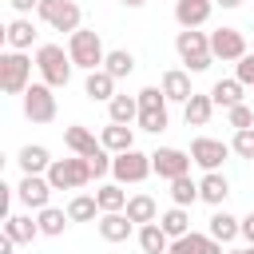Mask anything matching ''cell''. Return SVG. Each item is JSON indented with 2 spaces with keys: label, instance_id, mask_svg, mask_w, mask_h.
<instances>
[{
  "label": "cell",
  "instance_id": "6da1fadb",
  "mask_svg": "<svg viewBox=\"0 0 254 254\" xmlns=\"http://www.w3.org/2000/svg\"><path fill=\"white\" fill-rule=\"evenodd\" d=\"M67 56H71V64L83 67V71H99L103 60H107L103 40H99V32H91V28H75V32L67 36Z\"/></svg>",
  "mask_w": 254,
  "mask_h": 254
},
{
  "label": "cell",
  "instance_id": "7a4b0ae2",
  "mask_svg": "<svg viewBox=\"0 0 254 254\" xmlns=\"http://www.w3.org/2000/svg\"><path fill=\"white\" fill-rule=\"evenodd\" d=\"M175 52H179V60L187 64V71H206L210 60H214V52H210V36L198 32V28H183V32L175 36Z\"/></svg>",
  "mask_w": 254,
  "mask_h": 254
},
{
  "label": "cell",
  "instance_id": "3957f363",
  "mask_svg": "<svg viewBox=\"0 0 254 254\" xmlns=\"http://www.w3.org/2000/svg\"><path fill=\"white\" fill-rule=\"evenodd\" d=\"M95 175H91V163L83 159V155H75V159H52V167H48V183H52V190H79V187H87Z\"/></svg>",
  "mask_w": 254,
  "mask_h": 254
},
{
  "label": "cell",
  "instance_id": "277c9868",
  "mask_svg": "<svg viewBox=\"0 0 254 254\" xmlns=\"http://www.w3.org/2000/svg\"><path fill=\"white\" fill-rule=\"evenodd\" d=\"M36 67H40L44 83H52V87H67L75 64H71V56H67L60 44H40V48H36Z\"/></svg>",
  "mask_w": 254,
  "mask_h": 254
},
{
  "label": "cell",
  "instance_id": "5b68a950",
  "mask_svg": "<svg viewBox=\"0 0 254 254\" xmlns=\"http://www.w3.org/2000/svg\"><path fill=\"white\" fill-rule=\"evenodd\" d=\"M28 83H32V60H28L24 52L8 48V52L0 56V87H4L8 95H24Z\"/></svg>",
  "mask_w": 254,
  "mask_h": 254
},
{
  "label": "cell",
  "instance_id": "8992f818",
  "mask_svg": "<svg viewBox=\"0 0 254 254\" xmlns=\"http://www.w3.org/2000/svg\"><path fill=\"white\" fill-rule=\"evenodd\" d=\"M155 171V163H151V155H143V151H119L115 159H111V175H115V183H143L147 175Z\"/></svg>",
  "mask_w": 254,
  "mask_h": 254
},
{
  "label": "cell",
  "instance_id": "52a82bcc",
  "mask_svg": "<svg viewBox=\"0 0 254 254\" xmlns=\"http://www.w3.org/2000/svg\"><path fill=\"white\" fill-rule=\"evenodd\" d=\"M24 115L32 123H52L56 119V95H52V83H28L24 91Z\"/></svg>",
  "mask_w": 254,
  "mask_h": 254
},
{
  "label": "cell",
  "instance_id": "ba28073f",
  "mask_svg": "<svg viewBox=\"0 0 254 254\" xmlns=\"http://www.w3.org/2000/svg\"><path fill=\"white\" fill-rule=\"evenodd\" d=\"M40 20L52 24L56 32H75L79 28V4L75 0H40Z\"/></svg>",
  "mask_w": 254,
  "mask_h": 254
},
{
  "label": "cell",
  "instance_id": "9c48e42d",
  "mask_svg": "<svg viewBox=\"0 0 254 254\" xmlns=\"http://www.w3.org/2000/svg\"><path fill=\"white\" fill-rule=\"evenodd\" d=\"M210 52H214V60H242L246 56V36L238 32V28H214L210 32Z\"/></svg>",
  "mask_w": 254,
  "mask_h": 254
},
{
  "label": "cell",
  "instance_id": "30bf717a",
  "mask_svg": "<svg viewBox=\"0 0 254 254\" xmlns=\"http://www.w3.org/2000/svg\"><path fill=\"white\" fill-rule=\"evenodd\" d=\"M151 163H155V175L159 179H179V175H187L190 171V151H179V147H159L155 155H151Z\"/></svg>",
  "mask_w": 254,
  "mask_h": 254
},
{
  "label": "cell",
  "instance_id": "8fae6325",
  "mask_svg": "<svg viewBox=\"0 0 254 254\" xmlns=\"http://www.w3.org/2000/svg\"><path fill=\"white\" fill-rule=\"evenodd\" d=\"M226 155H230V147H226L222 139H206V135H198V139L190 143V159H194L202 171H218Z\"/></svg>",
  "mask_w": 254,
  "mask_h": 254
},
{
  "label": "cell",
  "instance_id": "7c38bea8",
  "mask_svg": "<svg viewBox=\"0 0 254 254\" xmlns=\"http://www.w3.org/2000/svg\"><path fill=\"white\" fill-rule=\"evenodd\" d=\"M16 198H20L24 206H32V210H44L48 198H52V183H48V175H24L20 187H16Z\"/></svg>",
  "mask_w": 254,
  "mask_h": 254
},
{
  "label": "cell",
  "instance_id": "4fadbf2b",
  "mask_svg": "<svg viewBox=\"0 0 254 254\" xmlns=\"http://www.w3.org/2000/svg\"><path fill=\"white\" fill-rule=\"evenodd\" d=\"M210 12H214V0H175L179 28H198V24L210 20Z\"/></svg>",
  "mask_w": 254,
  "mask_h": 254
},
{
  "label": "cell",
  "instance_id": "5bb4252c",
  "mask_svg": "<svg viewBox=\"0 0 254 254\" xmlns=\"http://www.w3.org/2000/svg\"><path fill=\"white\" fill-rule=\"evenodd\" d=\"M83 95L95 99V103H111V99H115V75H111L107 67L87 71V79H83Z\"/></svg>",
  "mask_w": 254,
  "mask_h": 254
},
{
  "label": "cell",
  "instance_id": "9a60e30c",
  "mask_svg": "<svg viewBox=\"0 0 254 254\" xmlns=\"http://www.w3.org/2000/svg\"><path fill=\"white\" fill-rule=\"evenodd\" d=\"M131 218H127V210H103L99 214V234L107 238V242H127L131 238Z\"/></svg>",
  "mask_w": 254,
  "mask_h": 254
},
{
  "label": "cell",
  "instance_id": "2e32d148",
  "mask_svg": "<svg viewBox=\"0 0 254 254\" xmlns=\"http://www.w3.org/2000/svg\"><path fill=\"white\" fill-rule=\"evenodd\" d=\"M64 143L75 151V155H83V159H91V155H99L103 151V143L87 131V127H79V123H71V127H64Z\"/></svg>",
  "mask_w": 254,
  "mask_h": 254
},
{
  "label": "cell",
  "instance_id": "e0dca14e",
  "mask_svg": "<svg viewBox=\"0 0 254 254\" xmlns=\"http://www.w3.org/2000/svg\"><path fill=\"white\" fill-rule=\"evenodd\" d=\"M163 95L171 99V103H187L194 91H190V71H183V67H171V71H163Z\"/></svg>",
  "mask_w": 254,
  "mask_h": 254
},
{
  "label": "cell",
  "instance_id": "ac0fdd59",
  "mask_svg": "<svg viewBox=\"0 0 254 254\" xmlns=\"http://www.w3.org/2000/svg\"><path fill=\"white\" fill-rule=\"evenodd\" d=\"M16 163H20V171H24V175H48V167H52V155H48V147H40V143H28V147H20Z\"/></svg>",
  "mask_w": 254,
  "mask_h": 254
},
{
  "label": "cell",
  "instance_id": "d6986e66",
  "mask_svg": "<svg viewBox=\"0 0 254 254\" xmlns=\"http://www.w3.org/2000/svg\"><path fill=\"white\" fill-rule=\"evenodd\" d=\"M99 143H103L111 155H119V151H131V147H135V131H131V123H107L103 135H99Z\"/></svg>",
  "mask_w": 254,
  "mask_h": 254
},
{
  "label": "cell",
  "instance_id": "ffe728a7",
  "mask_svg": "<svg viewBox=\"0 0 254 254\" xmlns=\"http://www.w3.org/2000/svg\"><path fill=\"white\" fill-rule=\"evenodd\" d=\"M226 194H230V183H226V175H218V171H206V179L198 183V198H202V202H210V206H222V202H226Z\"/></svg>",
  "mask_w": 254,
  "mask_h": 254
},
{
  "label": "cell",
  "instance_id": "44dd1931",
  "mask_svg": "<svg viewBox=\"0 0 254 254\" xmlns=\"http://www.w3.org/2000/svg\"><path fill=\"white\" fill-rule=\"evenodd\" d=\"M139 246H143V254H167L171 250V234L159 222H143L139 226Z\"/></svg>",
  "mask_w": 254,
  "mask_h": 254
},
{
  "label": "cell",
  "instance_id": "7402d4cb",
  "mask_svg": "<svg viewBox=\"0 0 254 254\" xmlns=\"http://www.w3.org/2000/svg\"><path fill=\"white\" fill-rule=\"evenodd\" d=\"M210 111H214V99H210V95H198V91L183 103V119H187V127H206Z\"/></svg>",
  "mask_w": 254,
  "mask_h": 254
},
{
  "label": "cell",
  "instance_id": "603a6c76",
  "mask_svg": "<svg viewBox=\"0 0 254 254\" xmlns=\"http://www.w3.org/2000/svg\"><path fill=\"white\" fill-rule=\"evenodd\" d=\"M242 87H246L242 79H218V83L210 87L214 107H226V111H230V107H238V103H242Z\"/></svg>",
  "mask_w": 254,
  "mask_h": 254
},
{
  "label": "cell",
  "instance_id": "cb8c5ba5",
  "mask_svg": "<svg viewBox=\"0 0 254 254\" xmlns=\"http://www.w3.org/2000/svg\"><path fill=\"white\" fill-rule=\"evenodd\" d=\"M4 40H8V48H16V52H28V48H32V40H36V28H32V20H28V16L12 20V24H8V32H4Z\"/></svg>",
  "mask_w": 254,
  "mask_h": 254
},
{
  "label": "cell",
  "instance_id": "d4e9b609",
  "mask_svg": "<svg viewBox=\"0 0 254 254\" xmlns=\"http://www.w3.org/2000/svg\"><path fill=\"white\" fill-rule=\"evenodd\" d=\"M107 115H111V123H135L139 119V95H119L115 91V99L107 103Z\"/></svg>",
  "mask_w": 254,
  "mask_h": 254
},
{
  "label": "cell",
  "instance_id": "484cf974",
  "mask_svg": "<svg viewBox=\"0 0 254 254\" xmlns=\"http://www.w3.org/2000/svg\"><path fill=\"white\" fill-rule=\"evenodd\" d=\"M127 218L131 222H159V206H155V198L151 194H131L127 198Z\"/></svg>",
  "mask_w": 254,
  "mask_h": 254
},
{
  "label": "cell",
  "instance_id": "4316f807",
  "mask_svg": "<svg viewBox=\"0 0 254 254\" xmlns=\"http://www.w3.org/2000/svg\"><path fill=\"white\" fill-rule=\"evenodd\" d=\"M210 238H218V242H230V238H238L242 234V218H234V214H226V210H218V214H210V230H206Z\"/></svg>",
  "mask_w": 254,
  "mask_h": 254
},
{
  "label": "cell",
  "instance_id": "83f0119b",
  "mask_svg": "<svg viewBox=\"0 0 254 254\" xmlns=\"http://www.w3.org/2000/svg\"><path fill=\"white\" fill-rule=\"evenodd\" d=\"M4 234H12L16 242H36L40 222H32L28 214H8V218H4Z\"/></svg>",
  "mask_w": 254,
  "mask_h": 254
},
{
  "label": "cell",
  "instance_id": "f1b7e54d",
  "mask_svg": "<svg viewBox=\"0 0 254 254\" xmlns=\"http://www.w3.org/2000/svg\"><path fill=\"white\" fill-rule=\"evenodd\" d=\"M36 222H40V234L56 238V234H64V226L71 222V214H67V210H60V206H44Z\"/></svg>",
  "mask_w": 254,
  "mask_h": 254
},
{
  "label": "cell",
  "instance_id": "f546056e",
  "mask_svg": "<svg viewBox=\"0 0 254 254\" xmlns=\"http://www.w3.org/2000/svg\"><path fill=\"white\" fill-rule=\"evenodd\" d=\"M159 226H163L171 238H183V234H190V214H187V206H171L167 214H159Z\"/></svg>",
  "mask_w": 254,
  "mask_h": 254
},
{
  "label": "cell",
  "instance_id": "4dcf8cb0",
  "mask_svg": "<svg viewBox=\"0 0 254 254\" xmlns=\"http://www.w3.org/2000/svg\"><path fill=\"white\" fill-rule=\"evenodd\" d=\"M95 198H99V210H127V190H123V183H103V187L95 190Z\"/></svg>",
  "mask_w": 254,
  "mask_h": 254
},
{
  "label": "cell",
  "instance_id": "1f68e13d",
  "mask_svg": "<svg viewBox=\"0 0 254 254\" xmlns=\"http://www.w3.org/2000/svg\"><path fill=\"white\" fill-rule=\"evenodd\" d=\"M67 214H71V222H91L99 214V198L95 194H75L67 202Z\"/></svg>",
  "mask_w": 254,
  "mask_h": 254
},
{
  "label": "cell",
  "instance_id": "d6a6232c",
  "mask_svg": "<svg viewBox=\"0 0 254 254\" xmlns=\"http://www.w3.org/2000/svg\"><path fill=\"white\" fill-rule=\"evenodd\" d=\"M103 67H107L115 79H123V75H131V71H135V56H131L127 48H115V52H107Z\"/></svg>",
  "mask_w": 254,
  "mask_h": 254
},
{
  "label": "cell",
  "instance_id": "836d02e7",
  "mask_svg": "<svg viewBox=\"0 0 254 254\" xmlns=\"http://www.w3.org/2000/svg\"><path fill=\"white\" fill-rule=\"evenodd\" d=\"M206 242H210V234H183V238H171V250L167 254H206Z\"/></svg>",
  "mask_w": 254,
  "mask_h": 254
},
{
  "label": "cell",
  "instance_id": "e575fe53",
  "mask_svg": "<svg viewBox=\"0 0 254 254\" xmlns=\"http://www.w3.org/2000/svg\"><path fill=\"white\" fill-rule=\"evenodd\" d=\"M171 198H175V206H190L198 198V183H190V175L171 179Z\"/></svg>",
  "mask_w": 254,
  "mask_h": 254
},
{
  "label": "cell",
  "instance_id": "d590c367",
  "mask_svg": "<svg viewBox=\"0 0 254 254\" xmlns=\"http://www.w3.org/2000/svg\"><path fill=\"white\" fill-rule=\"evenodd\" d=\"M139 131H151V135L167 131V107H159V111H139Z\"/></svg>",
  "mask_w": 254,
  "mask_h": 254
},
{
  "label": "cell",
  "instance_id": "8d00e7d4",
  "mask_svg": "<svg viewBox=\"0 0 254 254\" xmlns=\"http://www.w3.org/2000/svg\"><path fill=\"white\" fill-rule=\"evenodd\" d=\"M230 151H234L238 159H254V127H242V131H234V143H230Z\"/></svg>",
  "mask_w": 254,
  "mask_h": 254
},
{
  "label": "cell",
  "instance_id": "74e56055",
  "mask_svg": "<svg viewBox=\"0 0 254 254\" xmlns=\"http://www.w3.org/2000/svg\"><path fill=\"white\" fill-rule=\"evenodd\" d=\"M171 99L163 95V87H143L139 91V111H159V107H167Z\"/></svg>",
  "mask_w": 254,
  "mask_h": 254
},
{
  "label": "cell",
  "instance_id": "f35d334b",
  "mask_svg": "<svg viewBox=\"0 0 254 254\" xmlns=\"http://www.w3.org/2000/svg\"><path fill=\"white\" fill-rule=\"evenodd\" d=\"M226 119H230V127H234V131H242V127H254V111H250L246 103L230 107V111H226Z\"/></svg>",
  "mask_w": 254,
  "mask_h": 254
},
{
  "label": "cell",
  "instance_id": "ab89813d",
  "mask_svg": "<svg viewBox=\"0 0 254 254\" xmlns=\"http://www.w3.org/2000/svg\"><path fill=\"white\" fill-rule=\"evenodd\" d=\"M87 163H91V175L99 179V175H107V171H111V151L103 147V151H99V155H91Z\"/></svg>",
  "mask_w": 254,
  "mask_h": 254
},
{
  "label": "cell",
  "instance_id": "60d3db41",
  "mask_svg": "<svg viewBox=\"0 0 254 254\" xmlns=\"http://www.w3.org/2000/svg\"><path fill=\"white\" fill-rule=\"evenodd\" d=\"M234 79H242V83H254V56H250V52L238 60V67H234Z\"/></svg>",
  "mask_w": 254,
  "mask_h": 254
},
{
  "label": "cell",
  "instance_id": "b9f144b4",
  "mask_svg": "<svg viewBox=\"0 0 254 254\" xmlns=\"http://www.w3.org/2000/svg\"><path fill=\"white\" fill-rule=\"evenodd\" d=\"M12 8H16L20 16H28L32 8H40V0H12Z\"/></svg>",
  "mask_w": 254,
  "mask_h": 254
},
{
  "label": "cell",
  "instance_id": "7bdbcfd3",
  "mask_svg": "<svg viewBox=\"0 0 254 254\" xmlns=\"http://www.w3.org/2000/svg\"><path fill=\"white\" fill-rule=\"evenodd\" d=\"M242 238H246V242H254V210L242 218Z\"/></svg>",
  "mask_w": 254,
  "mask_h": 254
},
{
  "label": "cell",
  "instance_id": "ee69618b",
  "mask_svg": "<svg viewBox=\"0 0 254 254\" xmlns=\"http://www.w3.org/2000/svg\"><path fill=\"white\" fill-rule=\"evenodd\" d=\"M12 246H16V238H12V234H4V238H0V254H12Z\"/></svg>",
  "mask_w": 254,
  "mask_h": 254
},
{
  "label": "cell",
  "instance_id": "f6af8a7d",
  "mask_svg": "<svg viewBox=\"0 0 254 254\" xmlns=\"http://www.w3.org/2000/svg\"><path fill=\"white\" fill-rule=\"evenodd\" d=\"M214 4H222V8H238L242 0H214Z\"/></svg>",
  "mask_w": 254,
  "mask_h": 254
},
{
  "label": "cell",
  "instance_id": "bcb514c9",
  "mask_svg": "<svg viewBox=\"0 0 254 254\" xmlns=\"http://www.w3.org/2000/svg\"><path fill=\"white\" fill-rule=\"evenodd\" d=\"M123 4H127V8H143L147 0H123Z\"/></svg>",
  "mask_w": 254,
  "mask_h": 254
},
{
  "label": "cell",
  "instance_id": "7dc6e473",
  "mask_svg": "<svg viewBox=\"0 0 254 254\" xmlns=\"http://www.w3.org/2000/svg\"><path fill=\"white\" fill-rule=\"evenodd\" d=\"M246 254H254V242H250V246H246Z\"/></svg>",
  "mask_w": 254,
  "mask_h": 254
},
{
  "label": "cell",
  "instance_id": "c3c4849f",
  "mask_svg": "<svg viewBox=\"0 0 254 254\" xmlns=\"http://www.w3.org/2000/svg\"><path fill=\"white\" fill-rule=\"evenodd\" d=\"M226 254H246V250H226Z\"/></svg>",
  "mask_w": 254,
  "mask_h": 254
}]
</instances>
